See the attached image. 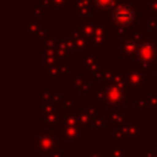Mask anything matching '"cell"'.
I'll list each match as a JSON object with an SVG mask.
<instances>
[{"label": "cell", "mask_w": 157, "mask_h": 157, "mask_svg": "<svg viewBox=\"0 0 157 157\" xmlns=\"http://www.w3.org/2000/svg\"><path fill=\"white\" fill-rule=\"evenodd\" d=\"M113 19L117 25H129L134 20V11L129 6H119L113 13Z\"/></svg>", "instance_id": "1"}, {"label": "cell", "mask_w": 157, "mask_h": 157, "mask_svg": "<svg viewBox=\"0 0 157 157\" xmlns=\"http://www.w3.org/2000/svg\"><path fill=\"white\" fill-rule=\"evenodd\" d=\"M113 2H114V0H96V3H97L100 8H108V6H111Z\"/></svg>", "instance_id": "2"}]
</instances>
